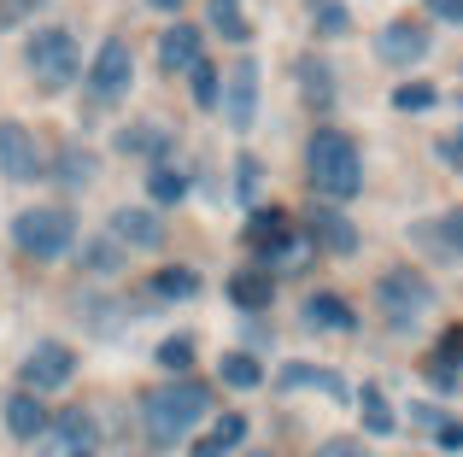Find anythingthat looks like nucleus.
<instances>
[{"mask_svg":"<svg viewBox=\"0 0 463 457\" xmlns=\"http://www.w3.org/2000/svg\"><path fill=\"white\" fill-rule=\"evenodd\" d=\"M440 358H452V364L463 358V329H446V346H440Z\"/></svg>","mask_w":463,"mask_h":457,"instance_id":"a19ab883","label":"nucleus"},{"mask_svg":"<svg viewBox=\"0 0 463 457\" xmlns=\"http://www.w3.org/2000/svg\"><path fill=\"white\" fill-rule=\"evenodd\" d=\"M212 411V393L200 381H158V387L141 399V428H147L153 446H176V440L194 434V423Z\"/></svg>","mask_w":463,"mask_h":457,"instance_id":"f03ea898","label":"nucleus"},{"mask_svg":"<svg viewBox=\"0 0 463 457\" xmlns=\"http://www.w3.org/2000/svg\"><path fill=\"white\" fill-rule=\"evenodd\" d=\"M434 440H440L446 452H463V423H458V416H440V428H434Z\"/></svg>","mask_w":463,"mask_h":457,"instance_id":"e433bc0d","label":"nucleus"},{"mask_svg":"<svg viewBox=\"0 0 463 457\" xmlns=\"http://www.w3.org/2000/svg\"><path fill=\"white\" fill-rule=\"evenodd\" d=\"M170 141H165V129L158 124H129V129H118V153H136V159H153L158 164V153H165Z\"/></svg>","mask_w":463,"mask_h":457,"instance_id":"393cba45","label":"nucleus"},{"mask_svg":"<svg viewBox=\"0 0 463 457\" xmlns=\"http://www.w3.org/2000/svg\"><path fill=\"white\" fill-rule=\"evenodd\" d=\"M434 53V30L422 18H393V23H382V35H375V59L382 65H422V59Z\"/></svg>","mask_w":463,"mask_h":457,"instance_id":"6e6552de","label":"nucleus"},{"mask_svg":"<svg viewBox=\"0 0 463 457\" xmlns=\"http://www.w3.org/2000/svg\"><path fill=\"white\" fill-rule=\"evenodd\" d=\"M24 70L35 77V89H71L82 70V47L77 35L65 30V23H47V30L30 35V47H24Z\"/></svg>","mask_w":463,"mask_h":457,"instance_id":"20e7f679","label":"nucleus"},{"mask_svg":"<svg viewBox=\"0 0 463 457\" xmlns=\"http://www.w3.org/2000/svg\"><path fill=\"white\" fill-rule=\"evenodd\" d=\"M429 305H434V287H429V275H417V270H387L382 282H375V311H382V322L393 334H411L422 317H429Z\"/></svg>","mask_w":463,"mask_h":457,"instance_id":"39448f33","label":"nucleus"},{"mask_svg":"<svg viewBox=\"0 0 463 457\" xmlns=\"http://www.w3.org/2000/svg\"><path fill=\"white\" fill-rule=\"evenodd\" d=\"M299 317H306V329H317V334H352L358 329V311L340 294H311L306 305H299Z\"/></svg>","mask_w":463,"mask_h":457,"instance_id":"2eb2a0df","label":"nucleus"},{"mask_svg":"<svg viewBox=\"0 0 463 457\" xmlns=\"http://www.w3.org/2000/svg\"><path fill=\"white\" fill-rule=\"evenodd\" d=\"M311 30L335 42V35H346V30H352V12L340 6V0H311Z\"/></svg>","mask_w":463,"mask_h":457,"instance_id":"c85d7f7f","label":"nucleus"},{"mask_svg":"<svg viewBox=\"0 0 463 457\" xmlns=\"http://www.w3.org/2000/svg\"><path fill=\"white\" fill-rule=\"evenodd\" d=\"M247 457H276V452H247Z\"/></svg>","mask_w":463,"mask_h":457,"instance_id":"c03bdc74","label":"nucleus"},{"mask_svg":"<svg viewBox=\"0 0 463 457\" xmlns=\"http://www.w3.org/2000/svg\"><path fill=\"white\" fill-rule=\"evenodd\" d=\"M53 176H59V188H89L94 176H100V164H94V153L89 147H59V164H53Z\"/></svg>","mask_w":463,"mask_h":457,"instance_id":"412c9836","label":"nucleus"},{"mask_svg":"<svg viewBox=\"0 0 463 457\" xmlns=\"http://www.w3.org/2000/svg\"><path fill=\"white\" fill-rule=\"evenodd\" d=\"M12 240H18L24 258L53 264L77 247V218H71L65 206H24L18 218H12Z\"/></svg>","mask_w":463,"mask_h":457,"instance_id":"7ed1b4c3","label":"nucleus"},{"mask_svg":"<svg viewBox=\"0 0 463 457\" xmlns=\"http://www.w3.org/2000/svg\"><path fill=\"white\" fill-rule=\"evenodd\" d=\"M429 381H434V387H440V393H452L463 376L452 369V358H434V364H429Z\"/></svg>","mask_w":463,"mask_h":457,"instance_id":"f704fd0d","label":"nucleus"},{"mask_svg":"<svg viewBox=\"0 0 463 457\" xmlns=\"http://www.w3.org/2000/svg\"><path fill=\"white\" fill-rule=\"evenodd\" d=\"M311 240L328 252V258H352L358 252V228L340 206H311Z\"/></svg>","mask_w":463,"mask_h":457,"instance_id":"ddd939ff","label":"nucleus"},{"mask_svg":"<svg viewBox=\"0 0 463 457\" xmlns=\"http://www.w3.org/2000/svg\"><path fill=\"white\" fill-rule=\"evenodd\" d=\"M434 147H440V164H446V171H458V176H463V129H452V135H440Z\"/></svg>","mask_w":463,"mask_h":457,"instance_id":"72a5a7b5","label":"nucleus"},{"mask_svg":"<svg viewBox=\"0 0 463 457\" xmlns=\"http://www.w3.org/2000/svg\"><path fill=\"white\" fill-rule=\"evenodd\" d=\"M158 364H165V369H176V376H182V369L194 364V340H188V334H182V340H165V346H158Z\"/></svg>","mask_w":463,"mask_h":457,"instance_id":"473e14b6","label":"nucleus"},{"mask_svg":"<svg viewBox=\"0 0 463 457\" xmlns=\"http://www.w3.org/2000/svg\"><path fill=\"white\" fill-rule=\"evenodd\" d=\"M147 194H153V206H182V200H188V171L170 164V159H158L147 171Z\"/></svg>","mask_w":463,"mask_h":457,"instance_id":"aec40b11","label":"nucleus"},{"mask_svg":"<svg viewBox=\"0 0 463 457\" xmlns=\"http://www.w3.org/2000/svg\"><path fill=\"white\" fill-rule=\"evenodd\" d=\"M241 440H247V416H223L217 428H205V434L194 440L188 457H229V452L241 446Z\"/></svg>","mask_w":463,"mask_h":457,"instance_id":"6ab92c4d","label":"nucleus"},{"mask_svg":"<svg viewBox=\"0 0 463 457\" xmlns=\"http://www.w3.org/2000/svg\"><path fill=\"white\" fill-rule=\"evenodd\" d=\"M411 240L422 247V258L434 264H463V211H434V218L411 223Z\"/></svg>","mask_w":463,"mask_h":457,"instance_id":"9d476101","label":"nucleus"},{"mask_svg":"<svg viewBox=\"0 0 463 457\" xmlns=\"http://www.w3.org/2000/svg\"><path fill=\"white\" fill-rule=\"evenodd\" d=\"M306 171L311 188L323 194V206H346V200L364 194V159H358V141L340 135V129H317L311 147H306Z\"/></svg>","mask_w":463,"mask_h":457,"instance_id":"f257e3e1","label":"nucleus"},{"mask_svg":"<svg viewBox=\"0 0 463 457\" xmlns=\"http://www.w3.org/2000/svg\"><path fill=\"white\" fill-rule=\"evenodd\" d=\"M434 100H440V94H434V82H399V89H393V106H399V112H429Z\"/></svg>","mask_w":463,"mask_h":457,"instance_id":"2f4dec72","label":"nucleus"},{"mask_svg":"<svg viewBox=\"0 0 463 457\" xmlns=\"http://www.w3.org/2000/svg\"><path fill=\"white\" fill-rule=\"evenodd\" d=\"M65 457H94V446H77V452H65Z\"/></svg>","mask_w":463,"mask_h":457,"instance_id":"37998d69","label":"nucleus"},{"mask_svg":"<svg viewBox=\"0 0 463 457\" xmlns=\"http://www.w3.org/2000/svg\"><path fill=\"white\" fill-rule=\"evenodd\" d=\"M212 30L223 35V42H252V18L241 12V0H212Z\"/></svg>","mask_w":463,"mask_h":457,"instance_id":"a878e982","label":"nucleus"},{"mask_svg":"<svg viewBox=\"0 0 463 457\" xmlns=\"http://www.w3.org/2000/svg\"><path fill=\"white\" fill-rule=\"evenodd\" d=\"M429 6H434L440 23H463V0H429Z\"/></svg>","mask_w":463,"mask_h":457,"instance_id":"58836bf2","label":"nucleus"},{"mask_svg":"<svg viewBox=\"0 0 463 457\" xmlns=\"http://www.w3.org/2000/svg\"><path fill=\"white\" fill-rule=\"evenodd\" d=\"M317 457H370V452H364V440H323Z\"/></svg>","mask_w":463,"mask_h":457,"instance_id":"4c0bfd02","label":"nucleus"},{"mask_svg":"<svg viewBox=\"0 0 463 457\" xmlns=\"http://www.w3.org/2000/svg\"><path fill=\"white\" fill-rule=\"evenodd\" d=\"M6 428H12V440H42L47 434L42 399H35V393H12L6 399Z\"/></svg>","mask_w":463,"mask_h":457,"instance_id":"f3484780","label":"nucleus"},{"mask_svg":"<svg viewBox=\"0 0 463 457\" xmlns=\"http://www.w3.org/2000/svg\"><path fill=\"white\" fill-rule=\"evenodd\" d=\"M153 294L158 299H194V294H200V270H188V264H165V270L153 275Z\"/></svg>","mask_w":463,"mask_h":457,"instance_id":"bb28decb","label":"nucleus"},{"mask_svg":"<svg viewBox=\"0 0 463 457\" xmlns=\"http://www.w3.org/2000/svg\"><path fill=\"white\" fill-rule=\"evenodd\" d=\"M188 82H194V106H200V112H217V82L223 77H217L212 59H200V65L188 70Z\"/></svg>","mask_w":463,"mask_h":457,"instance_id":"7c9ffc66","label":"nucleus"},{"mask_svg":"<svg viewBox=\"0 0 463 457\" xmlns=\"http://www.w3.org/2000/svg\"><path fill=\"white\" fill-rule=\"evenodd\" d=\"M118 264H124V247H118L112 235H100L94 247H82V270H89V275H112Z\"/></svg>","mask_w":463,"mask_h":457,"instance_id":"c756f323","label":"nucleus"},{"mask_svg":"<svg viewBox=\"0 0 463 457\" xmlns=\"http://www.w3.org/2000/svg\"><path fill=\"white\" fill-rule=\"evenodd\" d=\"M35 6H42V0H0V30H6V23H24Z\"/></svg>","mask_w":463,"mask_h":457,"instance_id":"c9c22d12","label":"nucleus"},{"mask_svg":"<svg viewBox=\"0 0 463 457\" xmlns=\"http://www.w3.org/2000/svg\"><path fill=\"white\" fill-rule=\"evenodd\" d=\"M229 299H235L241 311H264L276 299V275L270 270H241V275H229Z\"/></svg>","mask_w":463,"mask_h":457,"instance_id":"a211bd4d","label":"nucleus"},{"mask_svg":"<svg viewBox=\"0 0 463 457\" xmlns=\"http://www.w3.org/2000/svg\"><path fill=\"white\" fill-rule=\"evenodd\" d=\"M282 387H323L328 399H346L340 369H317V364H282Z\"/></svg>","mask_w":463,"mask_h":457,"instance_id":"b1692460","label":"nucleus"},{"mask_svg":"<svg viewBox=\"0 0 463 457\" xmlns=\"http://www.w3.org/2000/svg\"><path fill=\"white\" fill-rule=\"evenodd\" d=\"M106 235H112L124 252H153V247H165V223H158L153 206H118L112 223H106Z\"/></svg>","mask_w":463,"mask_h":457,"instance_id":"9b49d317","label":"nucleus"},{"mask_svg":"<svg viewBox=\"0 0 463 457\" xmlns=\"http://www.w3.org/2000/svg\"><path fill=\"white\" fill-rule=\"evenodd\" d=\"M0 176H12V182H35L42 176V147L12 117H0Z\"/></svg>","mask_w":463,"mask_h":457,"instance_id":"f8f14e48","label":"nucleus"},{"mask_svg":"<svg viewBox=\"0 0 463 457\" xmlns=\"http://www.w3.org/2000/svg\"><path fill=\"white\" fill-rule=\"evenodd\" d=\"M241 194H259V164L241 159Z\"/></svg>","mask_w":463,"mask_h":457,"instance_id":"ea45409f","label":"nucleus"},{"mask_svg":"<svg viewBox=\"0 0 463 457\" xmlns=\"http://www.w3.org/2000/svg\"><path fill=\"white\" fill-rule=\"evenodd\" d=\"M147 6H153V12H176L182 0H147Z\"/></svg>","mask_w":463,"mask_h":457,"instance_id":"79ce46f5","label":"nucleus"},{"mask_svg":"<svg viewBox=\"0 0 463 457\" xmlns=\"http://www.w3.org/2000/svg\"><path fill=\"white\" fill-rule=\"evenodd\" d=\"M247 247L259 258H294V223H288V211H252Z\"/></svg>","mask_w":463,"mask_h":457,"instance_id":"4468645a","label":"nucleus"},{"mask_svg":"<svg viewBox=\"0 0 463 457\" xmlns=\"http://www.w3.org/2000/svg\"><path fill=\"white\" fill-rule=\"evenodd\" d=\"M217 112H223V124L235 129V135H247V129L259 124V65H252L247 53L229 65L223 82H217Z\"/></svg>","mask_w":463,"mask_h":457,"instance_id":"0eeeda50","label":"nucleus"},{"mask_svg":"<svg viewBox=\"0 0 463 457\" xmlns=\"http://www.w3.org/2000/svg\"><path fill=\"white\" fill-rule=\"evenodd\" d=\"M200 59H205V53H200V30H194V23H182V18H176L165 35H158V65H165L170 77H176V70L188 77Z\"/></svg>","mask_w":463,"mask_h":457,"instance_id":"dca6fc26","label":"nucleus"},{"mask_svg":"<svg viewBox=\"0 0 463 457\" xmlns=\"http://www.w3.org/2000/svg\"><path fill=\"white\" fill-rule=\"evenodd\" d=\"M352 405H358V423L370 428V434H399V416H393V405H387L382 387H364Z\"/></svg>","mask_w":463,"mask_h":457,"instance_id":"5701e85b","label":"nucleus"},{"mask_svg":"<svg viewBox=\"0 0 463 457\" xmlns=\"http://www.w3.org/2000/svg\"><path fill=\"white\" fill-rule=\"evenodd\" d=\"M217 381H223V387H235V393H252L264 381V364L252 352H223V358H217Z\"/></svg>","mask_w":463,"mask_h":457,"instance_id":"4be33fe9","label":"nucleus"},{"mask_svg":"<svg viewBox=\"0 0 463 457\" xmlns=\"http://www.w3.org/2000/svg\"><path fill=\"white\" fill-rule=\"evenodd\" d=\"M299 82H306L311 106H335V70L323 59H299Z\"/></svg>","mask_w":463,"mask_h":457,"instance_id":"cd10ccee","label":"nucleus"},{"mask_svg":"<svg viewBox=\"0 0 463 457\" xmlns=\"http://www.w3.org/2000/svg\"><path fill=\"white\" fill-rule=\"evenodd\" d=\"M71 376H77V352L65 340H42L24 358V393H59L71 387Z\"/></svg>","mask_w":463,"mask_h":457,"instance_id":"1a4fd4ad","label":"nucleus"},{"mask_svg":"<svg viewBox=\"0 0 463 457\" xmlns=\"http://www.w3.org/2000/svg\"><path fill=\"white\" fill-rule=\"evenodd\" d=\"M129 89H136V59H129V42L124 35H106L100 53L89 59V106H118L129 100Z\"/></svg>","mask_w":463,"mask_h":457,"instance_id":"423d86ee","label":"nucleus"}]
</instances>
